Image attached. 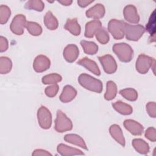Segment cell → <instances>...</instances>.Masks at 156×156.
Segmentation results:
<instances>
[{"label":"cell","instance_id":"1","mask_svg":"<svg viewBox=\"0 0 156 156\" xmlns=\"http://www.w3.org/2000/svg\"><path fill=\"white\" fill-rule=\"evenodd\" d=\"M78 82L82 87L90 91L98 93H100L102 91V82L89 74H81L78 77Z\"/></svg>","mask_w":156,"mask_h":156},{"label":"cell","instance_id":"2","mask_svg":"<svg viewBox=\"0 0 156 156\" xmlns=\"http://www.w3.org/2000/svg\"><path fill=\"white\" fill-rule=\"evenodd\" d=\"M113 51L120 61L122 62H130L133 56V51L131 46L125 43H115L113 46Z\"/></svg>","mask_w":156,"mask_h":156},{"label":"cell","instance_id":"3","mask_svg":"<svg viewBox=\"0 0 156 156\" xmlns=\"http://www.w3.org/2000/svg\"><path fill=\"white\" fill-rule=\"evenodd\" d=\"M145 29L143 26L141 24H129L128 23L124 24V33L126 38L130 41H138L144 34Z\"/></svg>","mask_w":156,"mask_h":156},{"label":"cell","instance_id":"4","mask_svg":"<svg viewBox=\"0 0 156 156\" xmlns=\"http://www.w3.org/2000/svg\"><path fill=\"white\" fill-rule=\"evenodd\" d=\"M135 68L139 73L143 74L147 73L150 68H152L154 72L155 59L145 54H140L136 60Z\"/></svg>","mask_w":156,"mask_h":156},{"label":"cell","instance_id":"5","mask_svg":"<svg viewBox=\"0 0 156 156\" xmlns=\"http://www.w3.org/2000/svg\"><path fill=\"white\" fill-rule=\"evenodd\" d=\"M54 129L57 132L60 133L69 131L73 129L72 121L60 110H58L57 112Z\"/></svg>","mask_w":156,"mask_h":156},{"label":"cell","instance_id":"6","mask_svg":"<svg viewBox=\"0 0 156 156\" xmlns=\"http://www.w3.org/2000/svg\"><path fill=\"white\" fill-rule=\"evenodd\" d=\"M125 22L121 20L112 19L108 22V30L115 40H121L124 36V26Z\"/></svg>","mask_w":156,"mask_h":156},{"label":"cell","instance_id":"7","mask_svg":"<svg viewBox=\"0 0 156 156\" xmlns=\"http://www.w3.org/2000/svg\"><path fill=\"white\" fill-rule=\"evenodd\" d=\"M37 119L40 126L43 129H48L52 124L51 112L44 106H41L37 111Z\"/></svg>","mask_w":156,"mask_h":156},{"label":"cell","instance_id":"8","mask_svg":"<svg viewBox=\"0 0 156 156\" xmlns=\"http://www.w3.org/2000/svg\"><path fill=\"white\" fill-rule=\"evenodd\" d=\"M27 22L24 15L18 14L13 18L10 25V29L15 35H21L24 33V29L26 27Z\"/></svg>","mask_w":156,"mask_h":156},{"label":"cell","instance_id":"9","mask_svg":"<svg viewBox=\"0 0 156 156\" xmlns=\"http://www.w3.org/2000/svg\"><path fill=\"white\" fill-rule=\"evenodd\" d=\"M104 71L107 74H113L117 70V63L114 58L110 54L98 57Z\"/></svg>","mask_w":156,"mask_h":156},{"label":"cell","instance_id":"10","mask_svg":"<svg viewBox=\"0 0 156 156\" xmlns=\"http://www.w3.org/2000/svg\"><path fill=\"white\" fill-rule=\"evenodd\" d=\"M51 61L44 55H39L35 57L33 63V68L37 73H42L49 68Z\"/></svg>","mask_w":156,"mask_h":156},{"label":"cell","instance_id":"11","mask_svg":"<svg viewBox=\"0 0 156 156\" xmlns=\"http://www.w3.org/2000/svg\"><path fill=\"white\" fill-rule=\"evenodd\" d=\"M124 17L126 21L132 24H136L140 21V16L136 8L132 4L126 5L123 10Z\"/></svg>","mask_w":156,"mask_h":156},{"label":"cell","instance_id":"12","mask_svg":"<svg viewBox=\"0 0 156 156\" xmlns=\"http://www.w3.org/2000/svg\"><path fill=\"white\" fill-rule=\"evenodd\" d=\"M123 124L125 129L133 135H141L143 133V126L135 120L130 119H126Z\"/></svg>","mask_w":156,"mask_h":156},{"label":"cell","instance_id":"13","mask_svg":"<svg viewBox=\"0 0 156 156\" xmlns=\"http://www.w3.org/2000/svg\"><path fill=\"white\" fill-rule=\"evenodd\" d=\"M64 58L69 63L74 62L78 57L79 55V50L78 47L74 44H70L67 45L63 53Z\"/></svg>","mask_w":156,"mask_h":156},{"label":"cell","instance_id":"14","mask_svg":"<svg viewBox=\"0 0 156 156\" xmlns=\"http://www.w3.org/2000/svg\"><path fill=\"white\" fill-rule=\"evenodd\" d=\"M105 10L104 6L102 4H96L85 12L86 16L94 20H99L102 18L105 15Z\"/></svg>","mask_w":156,"mask_h":156},{"label":"cell","instance_id":"15","mask_svg":"<svg viewBox=\"0 0 156 156\" xmlns=\"http://www.w3.org/2000/svg\"><path fill=\"white\" fill-rule=\"evenodd\" d=\"M102 27L101 22L98 20H91L86 23L85 37L87 38H92L96 33Z\"/></svg>","mask_w":156,"mask_h":156},{"label":"cell","instance_id":"16","mask_svg":"<svg viewBox=\"0 0 156 156\" xmlns=\"http://www.w3.org/2000/svg\"><path fill=\"white\" fill-rule=\"evenodd\" d=\"M77 95L76 90L72 86L67 85L64 87L63 91L60 95L59 99L61 102L67 103L73 100Z\"/></svg>","mask_w":156,"mask_h":156},{"label":"cell","instance_id":"17","mask_svg":"<svg viewBox=\"0 0 156 156\" xmlns=\"http://www.w3.org/2000/svg\"><path fill=\"white\" fill-rule=\"evenodd\" d=\"M77 63L79 65L83 66L87 69L89 70L90 72L96 76H99L101 74L100 69L96 63L87 57L81 58L77 62Z\"/></svg>","mask_w":156,"mask_h":156},{"label":"cell","instance_id":"18","mask_svg":"<svg viewBox=\"0 0 156 156\" xmlns=\"http://www.w3.org/2000/svg\"><path fill=\"white\" fill-rule=\"evenodd\" d=\"M57 152L63 156H70V155H84V153L80 150L68 146L65 144L60 143L57 146Z\"/></svg>","mask_w":156,"mask_h":156},{"label":"cell","instance_id":"19","mask_svg":"<svg viewBox=\"0 0 156 156\" xmlns=\"http://www.w3.org/2000/svg\"><path fill=\"white\" fill-rule=\"evenodd\" d=\"M109 132L111 136L122 146L124 147L126 144L125 138L124 137L122 130L119 125L113 124L109 128Z\"/></svg>","mask_w":156,"mask_h":156},{"label":"cell","instance_id":"20","mask_svg":"<svg viewBox=\"0 0 156 156\" xmlns=\"http://www.w3.org/2000/svg\"><path fill=\"white\" fill-rule=\"evenodd\" d=\"M64 140L68 143L78 146L84 149L87 150V146L83 139L77 134L69 133L66 134L64 136Z\"/></svg>","mask_w":156,"mask_h":156},{"label":"cell","instance_id":"21","mask_svg":"<svg viewBox=\"0 0 156 156\" xmlns=\"http://www.w3.org/2000/svg\"><path fill=\"white\" fill-rule=\"evenodd\" d=\"M65 29L69 31L71 34L75 36L79 35L81 31V28L79 24L77 22V18L68 19L65 26Z\"/></svg>","mask_w":156,"mask_h":156},{"label":"cell","instance_id":"22","mask_svg":"<svg viewBox=\"0 0 156 156\" xmlns=\"http://www.w3.org/2000/svg\"><path fill=\"white\" fill-rule=\"evenodd\" d=\"M44 24L45 26L51 30L57 29L58 26L57 19L51 11L47 12L45 14L44 16Z\"/></svg>","mask_w":156,"mask_h":156},{"label":"cell","instance_id":"23","mask_svg":"<svg viewBox=\"0 0 156 156\" xmlns=\"http://www.w3.org/2000/svg\"><path fill=\"white\" fill-rule=\"evenodd\" d=\"M132 146L133 148L141 154H147L149 152V144L140 138H135L132 140Z\"/></svg>","mask_w":156,"mask_h":156},{"label":"cell","instance_id":"24","mask_svg":"<svg viewBox=\"0 0 156 156\" xmlns=\"http://www.w3.org/2000/svg\"><path fill=\"white\" fill-rule=\"evenodd\" d=\"M113 108L119 113L123 115H129L132 113V106L122 101H117L112 104Z\"/></svg>","mask_w":156,"mask_h":156},{"label":"cell","instance_id":"25","mask_svg":"<svg viewBox=\"0 0 156 156\" xmlns=\"http://www.w3.org/2000/svg\"><path fill=\"white\" fill-rule=\"evenodd\" d=\"M118 91L117 86L116 83L112 81L109 80L107 82L106 92L104 94V98L107 101H110L113 99L116 96Z\"/></svg>","mask_w":156,"mask_h":156},{"label":"cell","instance_id":"26","mask_svg":"<svg viewBox=\"0 0 156 156\" xmlns=\"http://www.w3.org/2000/svg\"><path fill=\"white\" fill-rule=\"evenodd\" d=\"M146 30L150 34V40L151 42L155 40V10L152 13L149 21L146 25Z\"/></svg>","mask_w":156,"mask_h":156},{"label":"cell","instance_id":"27","mask_svg":"<svg viewBox=\"0 0 156 156\" xmlns=\"http://www.w3.org/2000/svg\"><path fill=\"white\" fill-rule=\"evenodd\" d=\"M80 45L82 47L85 54L88 55H94L98 51V46L93 41L82 40Z\"/></svg>","mask_w":156,"mask_h":156},{"label":"cell","instance_id":"28","mask_svg":"<svg viewBox=\"0 0 156 156\" xmlns=\"http://www.w3.org/2000/svg\"><path fill=\"white\" fill-rule=\"evenodd\" d=\"M26 28L28 32L33 36H38L42 33V27L40 24L33 21H27Z\"/></svg>","mask_w":156,"mask_h":156},{"label":"cell","instance_id":"29","mask_svg":"<svg viewBox=\"0 0 156 156\" xmlns=\"http://www.w3.org/2000/svg\"><path fill=\"white\" fill-rule=\"evenodd\" d=\"M12 68V62L7 57H0V73L1 74L9 73Z\"/></svg>","mask_w":156,"mask_h":156},{"label":"cell","instance_id":"30","mask_svg":"<svg viewBox=\"0 0 156 156\" xmlns=\"http://www.w3.org/2000/svg\"><path fill=\"white\" fill-rule=\"evenodd\" d=\"M62 80V76L57 73H52L47 74L42 77L41 81L43 84L52 85L55 84Z\"/></svg>","mask_w":156,"mask_h":156},{"label":"cell","instance_id":"31","mask_svg":"<svg viewBox=\"0 0 156 156\" xmlns=\"http://www.w3.org/2000/svg\"><path fill=\"white\" fill-rule=\"evenodd\" d=\"M119 93L123 98L130 101H135L138 98L137 91L132 88H127L121 90L119 91Z\"/></svg>","mask_w":156,"mask_h":156},{"label":"cell","instance_id":"32","mask_svg":"<svg viewBox=\"0 0 156 156\" xmlns=\"http://www.w3.org/2000/svg\"><path fill=\"white\" fill-rule=\"evenodd\" d=\"M24 7L27 9L41 12L44 8V4L41 0H30L25 4Z\"/></svg>","mask_w":156,"mask_h":156},{"label":"cell","instance_id":"33","mask_svg":"<svg viewBox=\"0 0 156 156\" xmlns=\"http://www.w3.org/2000/svg\"><path fill=\"white\" fill-rule=\"evenodd\" d=\"M11 15L10 8L6 5H1L0 6V23L1 24H5Z\"/></svg>","mask_w":156,"mask_h":156},{"label":"cell","instance_id":"34","mask_svg":"<svg viewBox=\"0 0 156 156\" xmlns=\"http://www.w3.org/2000/svg\"><path fill=\"white\" fill-rule=\"evenodd\" d=\"M97 40L102 44H105L109 41V35L107 30L104 28L101 27L95 34Z\"/></svg>","mask_w":156,"mask_h":156},{"label":"cell","instance_id":"35","mask_svg":"<svg viewBox=\"0 0 156 156\" xmlns=\"http://www.w3.org/2000/svg\"><path fill=\"white\" fill-rule=\"evenodd\" d=\"M58 90H59V87L57 83H55V84H52L50 86L47 87L45 88L44 92L47 96L49 98H53L56 96Z\"/></svg>","mask_w":156,"mask_h":156},{"label":"cell","instance_id":"36","mask_svg":"<svg viewBox=\"0 0 156 156\" xmlns=\"http://www.w3.org/2000/svg\"><path fill=\"white\" fill-rule=\"evenodd\" d=\"M145 137L151 141L155 142L156 141V130L153 127L147 128L145 132Z\"/></svg>","mask_w":156,"mask_h":156},{"label":"cell","instance_id":"37","mask_svg":"<svg viewBox=\"0 0 156 156\" xmlns=\"http://www.w3.org/2000/svg\"><path fill=\"white\" fill-rule=\"evenodd\" d=\"M146 110L149 115L155 118L156 116V104L155 102H149L146 104Z\"/></svg>","mask_w":156,"mask_h":156},{"label":"cell","instance_id":"38","mask_svg":"<svg viewBox=\"0 0 156 156\" xmlns=\"http://www.w3.org/2000/svg\"><path fill=\"white\" fill-rule=\"evenodd\" d=\"M9 43L7 38L3 36L0 37V52H2L8 49Z\"/></svg>","mask_w":156,"mask_h":156},{"label":"cell","instance_id":"39","mask_svg":"<svg viewBox=\"0 0 156 156\" xmlns=\"http://www.w3.org/2000/svg\"><path fill=\"white\" fill-rule=\"evenodd\" d=\"M33 156H48V155H52V154L49 152L48 151L41 149H38L34 151L32 154Z\"/></svg>","mask_w":156,"mask_h":156},{"label":"cell","instance_id":"40","mask_svg":"<svg viewBox=\"0 0 156 156\" xmlns=\"http://www.w3.org/2000/svg\"><path fill=\"white\" fill-rule=\"evenodd\" d=\"M94 1H88V0H78L77 4L80 7H85L92 3Z\"/></svg>","mask_w":156,"mask_h":156},{"label":"cell","instance_id":"41","mask_svg":"<svg viewBox=\"0 0 156 156\" xmlns=\"http://www.w3.org/2000/svg\"><path fill=\"white\" fill-rule=\"evenodd\" d=\"M58 2H59L60 4H61L63 5L68 6V5H70L72 4L73 1H71V0H58Z\"/></svg>","mask_w":156,"mask_h":156}]
</instances>
